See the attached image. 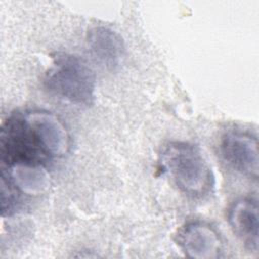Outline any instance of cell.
Instances as JSON below:
<instances>
[{
    "mask_svg": "<svg viewBox=\"0 0 259 259\" xmlns=\"http://www.w3.org/2000/svg\"><path fill=\"white\" fill-rule=\"evenodd\" d=\"M162 161L175 184L184 193L201 197L213 187L214 177L211 169L192 145L171 143L164 150Z\"/></svg>",
    "mask_w": 259,
    "mask_h": 259,
    "instance_id": "1",
    "label": "cell"
},
{
    "mask_svg": "<svg viewBox=\"0 0 259 259\" xmlns=\"http://www.w3.org/2000/svg\"><path fill=\"white\" fill-rule=\"evenodd\" d=\"M45 85L49 92L72 103L89 105L94 99V73L75 55H58L47 73Z\"/></svg>",
    "mask_w": 259,
    "mask_h": 259,
    "instance_id": "2",
    "label": "cell"
},
{
    "mask_svg": "<svg viewBox=\"0 0 259 259\" xmlns=\"http://www.w3.org/2000/svg\"><path fill=\"white\" fill-rule=\"evenodd\" d=\"M49 158L25 113H14L3 123L0 133V159L7 167L40 166Z\"/></svg>",
    "mask_w": 259,
    "mask_h": 259,
    "instance_id": "3",
    "label": "cell"
},
{
    "mask_svg": "<svg viewBox=\"0 0 259 259\" xmlns=\"http://www.w3.org/2000/svg\"><path fill=\"white\" fill-rule=\"evenodd\" d=\"M220 149L231 168L245 176L258 178L259 150L255 136L241 131H230L224 135Z\"/></svg>",
    "mask_w": 259,
    "mask_h": 259,
    "instance_id": "4",
    "label": "cell"
},
{
    "mask_svg": "<svg viewBox=\"0 0 259 259\" xmlns=\"http://www.w3.org/2000/svg\"><path fill=\"white\" fill-rule=\"evenodd\" d=\"M25 116L49 157H62L67 154L69 135L57 116L39 110L27 112Z\"/></svg>",
    "mask_w": 259,
    "mask_h": 259,
    "instance_id": "5",
    "label": "cell"
},
{
    "mask_svg": "<svg viewBox=\"0 0 259 259\" xmlns=\"http://www.w3.org/2000/svg\"><path fill=\"white\" fill-rule=\"evenodd\" d=\"M180 245L185 254L194 259L219 258L222 241L217 231L201 222L188 224L180 234Z\"/></svg>",
    "mask_w": 259,
    "mask_h": 259,
    "instance_id": "6",
    "label": "cell"
},
{
    "mask_svg": "<svg viewBox=\"0 0 259 259\" xmlns=\"http://www.w3.org/2000/svg\"><path fill=\"white\" fill-rule=\"evenodd\" d=\"M256 200L241 198L233 203L229 211V223L244 245L252 252H258L259 219Z\"/></svg>",
    "mask_w": 259,
    "mask_h": 259,
    "instance_id": "7",
    "label": "cell"
},
{
    "mask_svg": "<svg viewBox=\"0 0 259 259\" xmlns=\"http://www.w3.org/2000/svg\"><path fill=\"white\" fill-rule=\"evenodd\" d=\"M87 42L94 59L107 69L117 67L123 56V41L118 33L109 27L99 25L88 32Z\"/></svg>",
    "mask_w": 259,
    "mask_h": 259,
    "instance_id": "8",
    "label": "cell"
},
{
    "mask_svg": "<svg viewBox=\"0 0 259 259\" xmlns=\"http://www.w3.org/2000/svg\"><path fill=\"white\" fill-rule=\"evenodd\" d=\"M12 169V177L14 185H17L23 191L34 192L46 186V176L40 166H14Z\"/></svg>",
    "mask_w": 259,
    "mask_h": 259,
    "instance_id": "9",
    "label": "cell"
}]
</instances>
